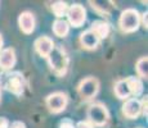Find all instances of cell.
<instances>
[{"label":"cell","mask_w":148,"mask_h":128,"mask_svg":"<svg viewBox=\"0 0 148 128\" xmlns=\"http://www.w3.org/2000/svg\"><path fill=\"white\" fill-rule=\"evenodd\" d=\"M0 87L17 96H21L26 87V79L21 72H4L0 74Z\"/></svg>","instance_id":"6da1fadb"},{"label":"cell","mask_w":148,"mask_h":128,"mask_svg":"<svg viewBox=\"0 0 148 128\" xmlns=\"http://www.w3.org/2000/svg\"><path fill=\"white\" fill-rule=\"evenodd\" d=\"M49 65L52 68V70L56 73L57 76L62 77L67 73L68 69V63H70V59L66 53V50L62 46H54L53 50L50 51V54L47 56Z\"/></svg>","instance_id":"7a4b0ae2"},{"label":"cell","mask_w":148,"mask_h":128,"mask_svg":"<svg viewBox=\"0 0 148 128\" xmlns=\"http://www.w3.org/2000/svg\"><path fill=\"white\" fill-rule=\"evenodd\" d=\"M119 24H120V28L124 32H134L140 26V14L134 8L125 9L120 16Z\"/></svg>","instance_id":"3957f363"},{"label":"cell","mask_w":148,"mask_h":128,"mask_svg":"<svg viewBox=\"0 0 148 128\" xmlns=\"http://www.w3.org/2000/svg\"><path fill=\"white\" fill-rule=\"evenodd\" d=\"M88 119L92 126H98L102 127L108 122L110 119V113L108 109L101 102H94L89 106L88 109Z\"/></svg>","instance_id":"277c9868"},{"label":"cell","mask_w":148,"mask_h":128,"mask_svg":"<svg viewBox=\"0 0 148 128\" xmlns=\"http://www.w3.org/2000/svg\"><path fill=\"white\" fill-rule=\"evenodd\" d=\"M79 93L82 99L85 100H90L98 93L99 91V81L95 77H88L84 78L82 81L79 83Z\"/></svg>","instance_id":"5b68a950"},{"label":"cell","mask_w":148,"mask_h":128,"mask_svg":"<svg viewBox=\"0 0 148 128\" xmlns=\"http://www.w3.org/2000/svg\"><path fill=\"white\" fill-rule=\"evenodd\" d=\"M68 98L64 92H53L47 98V106L53 114H59L67 108Z\"/></svg>","instance_id":"8992f818"},{"label":"cell","mask_w":148,"mask_h":128,"mask_svg":"<svg viewBox=\"0 0 148 128\" xmlns=\"http://www.w3.org/2000/svg\"><path fill=\"white\" fill-rule=\"evenodd\" d=\"M66 16L68 18L67 23H70L73 27H81L84 22L86 21V10L80 4H73L68 7Z\"/></svg>","instance_id":"52a82bcc"},{"label":"cell","mask_w":148,"mask_h":128,"mask_svg":"<svg viewBox=\"0 0 148 128\" xmlns=\"http://www.w3.org/2000/svg\"><path fill=\"white\" fill-rule=\"evenodd\" d=\"M122 113L126 118L129 119H136L139 115L142 114V104L139 99L130 98L125 101V104L122 105Z\"/></svg>","instance_id":"ba28073f"},{"label":"cell","mask_w":148,"mask_h":128,"mask_svg":"<svg viewBox=\"0 0 148 128\" xmlns=\"http://www.w3.org/2000/svg\"><path fill=\"white\" fill-rule=\"evenodd\" d=\"M16 51L13 47H7L0 51V68L3 70H10L16 64Z\"/></svg>","instance_id":"9c48e42d"},{"label":"cell","mask_w":148,"mask_h":128,"mask_svg":"<svg viewBox=\"0 0 148 128\" xmlns=\"http://www.w3.org/2000/svg\"><path fill=\"white\" fill-rule=\"evenodd\" d=\"M35 17L31 12H23L19 14V18H18V24L19 28L23 33L26 35H30V33L34 32L35 30Z\"/></svg>","instance_id":"30bf717a"},{"label":"cell","mask_w":148,"mask_h":128,"mask_svg":"<svg viewBox=\"0 0 148 128\" xmlns=\"http://www.w3.org/2000/svg\"><path fill=\"white\" fill-rule=\"evenodd\" d=\"M54 46L56 45H54L53 40L50 37H48V36H41V37L36 39V41H35V50L38 51L39 55L44 56V58H47L49 55Z\"/></svg>","instance_id":"8fae6325"},{"label":"cell","mask_w":148,"mask_h":128,"mask_svg":"<svg viewBox=\"0 0 148 128\" xmlns=\"http://www.w3.org/2000/svg\"><path fill=\"white\" fill-rule=\"evenodd\" d=\"M80 42L82 45V47L86 50H94L97 49V46L99 45L101 40L98 39V36L93 32L92 30H86L80 35Z\"/></svg>","instance_id":"7c38bea8"},{"label":"cell","mask_w":148,"mask_h":128,"mask_svg":"<svg viewBox=\"0 0 148 128\" xmlns=\"http://www.w3.org/2000/svg\"><path fill=\"white\" fill-rule=\"evenodd\" d=\"M93 32L98 36L99 40L106 39L108 35H110V24L107 23L106 21H95L92 23V27L89 28Z\"/></svg>","instance_id":"4fadbf2b"},{"label":"cell","mask_w":148,"mask_h":128,"mask_svg":"<svg viewBox=\"0 0 148 128\" xmlns=\"http://www.w3.org/2000/svg\"><path fill=\"white\" fill-rule=\"evenodd\" d=\"M115 95L117 96L119 99H121V100H127V99H130L132 93H130V89H129V85H127V82H126V78L120 79V81L116 82Z\"/></svg>","instance_id":"5bb4252c"},{"label":"cell","mask_w":148,"mask_h":128,"mask_svg":"<svg viewBox=\"0 0 148 128\" xmlns=\"http://www.w3.org/2000/svg\"><path fill=\"white\" fill-rule=\"evenodd\" d=\"M126 82L129 85L132 96H134L136 99L138 96L142 95V92H143V82H142V79L139 77H127Z\"/></svg>","instance_id":"9a60e30c"},{"label":"cell","mask_w":148,"mask_h":128,"mask_svg":"<svg viewBox=\"0 0 148 128\" xmlns=\"http://www.w3.org/2000/svg\"><path fill=\"white\" fill-rule=\"evenodd\" d=\"M52 28H53L54 35L58 36V37H66L68 32H70V24L64 19H56L53 22Z\"/></svg>","instance_id":"2e32d148"},{"label":"cell","mask_w":148,"mask_h":128,"mask_svg":"<svg viewBox=\"0 0 148 128\" xmlns=\"http://www.w3.org/2000/svg\"><path fill=\"white\" fill-rule=\"evenodd\" d=\"M136 73L140 78H146L148 77V58L147 56H142L136 62Z\"/></svg>","instance_id":"e0dca14e"},{"label":"cell","mask_w":148,"mask_h":128,"mask_svg":"<svg viewBox=\"0 0 148 128\" xmlns=\"http://www.w3.org/2000/svg\"><path fill=\"white\" fill-rule=\"evenodd\" d=\"M52 10H53L54 16L61 18V17L67 14L68 4L66 1H56V3H53V5H52Z\"/></svg>","instance_id":"ac0fdd59"},{"label":"cell","mask_w":148,"mask_h":128,"mask_svg":"<svg viewBox=\"0 0 148 128\" xmlns=\"http://www.w3.org/2000/svg\"><path fill=\"white\" fill-rule=\"evenodd\" d=\"M59 128H76V126L73 124V122L71 119H63V121L59 123Z\"/></svg>","instance_id":"d6986e66"},{"label":"cell","mask_w":148,"mask_h":128,"mask_svg":"<svg viewBox=\"0 0 148 128\" xmlns=\"http://www.w3.org/2000/svg\"><path fill=\"white\" fill-rule=\"evenodd\" d=\"M76 128H94V126H92L88 121H81V122H79L77 123Z\"/></svg>","instance_id":"ffe728a7"},{"label":"cell","mask_w":148,"mask_h":128,"mask_svg":"<svg viewBox=\"0 0 148 128\" xmlns=\"http://www.w3.org/2000/svg\"><path fill=\"white\" fill-rule=\"evenodd\" d=\"M9 128H26V124L21 121H16L12 124H9Z\"/></svg>","instance_id":"44dd1931"},{"label":"cell","mask_w":148,"mask_h":128,"mask_svg":"<svg viewBox=\"0 0 148 128\" xmlns=\"http://www.w3.org/2000/svg\"><path fill=\"white\" fill-rule=\"evenodd\" d=\"M140 104H142V114L144 116H147V114H148L147 113V96L140 101Z\"/></svg>","instance_id":"7402d4cb"},{"label":"cell","mask_w":148,"mask_h":128,"mask_svg":"<svg viewBox=\"0 0 148 128\" xmlns=\"http://www.w3.org/2000/svg\"><path fill=\"white\" fill-rule=\"evenodd\" d=\"M0 128H9V122H8L7 118L0 116Z\"/></svg>","instance_id":"603a6c76"},{"label":"cell","mask_w":148,"mask_h":128,"mask_svg":"<svg viewBox=\"0 0 148 128\" xmlns=\"http://www.w3.org/2000/svg\"><path fill=\"white\" fill-rule=\"evenodd\" d=\"M147 16H148L147 13H143L140 16V22H142V24H143L144 28H147Z\"/></svg>","instance_id":"cb8c5ba5"},{"label":"cell","mask_w":148,"mask_h":128,"mask_svg":"<svg viewBox=\"0 0 148 128\" xmlns=\"http://www.w3.org/2000/svg\"><path fill=\"white\" fill-rule=\"evenodd\" d=\"M1 47H3V37L0 35V51H1Z\"/></svg>","instance_id":"d4e9b609"},{"label":"cell","mask_w":148,"mask_h":128,"mask_svg":"<svg viewBox=\"0 0 148 128\" xmlns=\"http://www.w3.org/2000/svg\"><path fill=\"white\" fill-rule=\"evenodd\" d=\"M0 100H1V91H0Z\"/></svg>","instance_id":"484cf974"}]
</instances>
